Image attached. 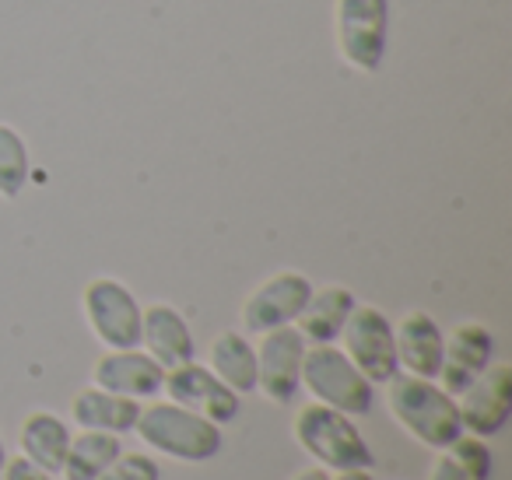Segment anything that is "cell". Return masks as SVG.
Masks as SVG:
<instances>
[{"label":"cell","instance_id":"cell-4","mask_svg":"<svg viewBox=\"0 0 512 480\" xmlns=\"http://www.w3.org/2000/svg\"><path fill=\"white\" fill-rule=\"evenodd\" d=\"M302 386L316 403L341 410L348 417H365L372 410L376 386L355 368V361L334 344H309L302 358Z\"/></svg>","mask_w":512,"mask_h":480},{"label":"cell","instance_id":"cell-6","mask_svg":"<svg viewBox=\"0 0 512 480\" xmlns=\"http://www.w3.org/2000/svg\"><path fill=\"white\" fill-rule=\"evenodd\" d=\"M81 312L88 330L106 351L141 347V302L116 277H92L81 291Z\"/></svg>","mask_w":512,"mask_h":480},{"label":"cell","instance_id":"cell-11","mask_svg":"<svg viewBox=\"0 0 512 480\" xmlns=\"http://www.w3.org/2000/svg\"><path fill=\"white\" fill-rule=\"evenodd\" d=\"M460 421L467 435L488 438L505 428L512 414V365L509 361H491L460 396Z\"/></svg>","mask_w":512,"mask_h":480},{"label":"cell","instance_id":"cell-10","mask_svg":"<svg viewBox=\"0 0 512 480\" xmlns=\"http://www.w3.org/2000/svg\"><path fill=\"white\" fill-rule=\"evenodd\" d=\"M162 393L169 396L172 403H179V407L214 421L218 428L235 421L242 407V396L235 393V389H228L207 365H197V361L169 368L162 379Z\"/></svg>","mask_w":512,"mask_h":480},{"label":"cell","instance_id":"cell-14","mask_svg":"<svg viewBox=\"0 0 512 480\" xmlns=\"http://www.w3.org/2000/svg\"><path fill=\"white\" fill-rule=\"evenodd\" d=\"M141 347L169 372L186 361H197V344L186 316L169 302H151L141 309Z\"/></svg>","mask_w":512,"mask_h":480},{"label":"cell","instance_id":"cell-2","mask_svg":"<svg viewBox=\"0 0 512 480\" xmlns=\"http://www.w3.org/2000/svg\"><path fill=\"white\" fill-rule=\"evenodd\" d=\"M292 435L309 456L330 473L337 470H372L376 456H372L369 442L358 431L355 417L341 414V410L327 407V403H306L295 410Z\"/></svg>","mask_w":512,"mask_h":480},{"label":"cell","instance_id":"cell-27","mask_svg":"<svg viewBox=\"0 0 512 480\" xmlns=\"http://www.w3.org/2000/svg\"><path fill=\"white\" fill-rule=\"evenodd\" d=\"M4 463H8V445H4V435H0V470H4Z\"/></svg>","mask_w":512,"mask_h":480},{"label":"cell","instance_id":"cell-20","mask_svg":"<svg viewBox=\"0 0 512 480\" xmlns=\"http://www.w3.org/2000/svg\"><path fill=\"white\" fill-rule=\"evenodd\" d=\"M432 470L428 480H488L491 477V449L488 438H477L463 431L456 442H449L446 449H435Z\"/></svg>","mask_w":512,"mask_h":480},{"label":"cell","instance_id":"cell-21","mask_svg":"<svg viewBox=\"0 0 512 480\" xmlns=\"http://www.w3.org/2000/svg\"><path fill=\"white\" fill-rule=\"evenodd\" d=\"M123 452L120 435H109V431H85L71 435L64 456V480H95L116 456Z\"/></svg>","mask_w":512,"mask_h":480},{"label":"cell","instance_id":"cell-25","mask_svg":"<svg viewBox=\"0 0 512 480\" xmlns=\"http://www.w3.org/2000/svg\"><path fill=\"white\" fill-rule=\"evenodd\" d=\"M330 477H334V473H330L327 466L316 463V466H306V470H299L292 480H330Z\"/></svg>","mask_w":512,"mask_h":480},{"label":"cell","instance_id":"cell-23","mask_svg":"<svg viewBox=\"0 0 512 480\" xmlns=\"http://www.w3.org/2000/svg\"><path fill=\"white\" fill-rule=\"evenodd\" d=\"M95 480H162V470L148 452H120Z\"/></svg>","mask_w":512,"mask_h":480},{"label":"cell","instance_id":"cell-16","mask_svg":"<svg viewBox=\"0 0 512 480\" xmlns=\"http://www.w3.org/2000/svg\"><path fill=\"white\" fill-rule=\"evenodd\" d=\"M358 305L355 291L344 288V284H323L313 288L306 309L295 319V330L306 337V344H334L341 337L344 323H348L351 309Z\"/></svg>","mask_w":512,"mask_h":480},{"label":"cell","instance_id":"cell-24","mask_svg":"<svg viewBox=\"0 0 512 480\" xmlns=\"http://www.w3.org/2000/svg\"><path fill=\"white\" fill-rule=\"evenodd\" d=\"M0 480H57V473L43 470V466H36L18 452V456H8V463L0 470Z\"/></svg>","mask_w":512,"mask_h":480},{"label":"cell","instance_id":"cell-5","mask_svg":"<svg viewBox=\"0 0 512 480\" xmlns=\"http://www.w3.org/2000/svg\"><path fill=\"white\" fill-rule=\"evenodd\" d=\"M334 39L351 71L376 74L390 39V0H334Z\"/></svg>","mask_w":512,"mask_h":480},{"label":"cell","instance_id":"cell-8","mask_svg":"<svg viewBox=\"0 0 512 480\" xmlns=\"http://www.w3.org/2000/svg\"><path fill=\"white\" fill-rule=\"evenodd\" d=\"M256 347V389L278 407H288L302 389V358H306V337L295 323L274 326L260 333Z\"/></svg>","mask_w":512,"mask_h":480},{"label":"cell","instance_id":"cell-17","mask_svg":"<svg viewBox=\"0 0 512 480\" xmlns=\"http://www.w3.org/2000/svg\"><path fill=\"white\" fill-rule=\"evenodd\" d=\"M137 414H141V400L109 393V389H102V386L78 389L71 400V421L85 431L123 435V431H134Z\"/></svg>","mask_w":512,"mask_h":480},{"label":"cell","instance_id":"cell-1","mask_svg":"<svg viewBox=\"0 0 512 480\" xmlns=\"http://www.w3.org/2000/svg\"><path fill=\"white\" fill-rule=\"evenodd\" d=\"M386 407H390L393 421L428 449H446L463 435L456 396L446 393L435 379L397 372L386 382Z\"/></svg>","mask_w":512,"mask_h":480},{"label":"cell","instance_id":"cell-18","mask_svg":"<svg viewBox=\"0 0 512 480\" xmlns=\"http://www.w3.org/2000/svg\"><path fill=\"white\" fill-rule=\"evenodd\" d=\"M207 368L239 396L256 393V347L249 333L221 330L207 344Z\"/></svg>","mask_w":512,"mask_h":480},{"label":"cell","instance_id":"cell-15","mask_svg":"<svg viewBox=\"0 0 512 480\" xmlns=\"http://www.w3.org/2000/svg\"><path fill=\"white\" fill-rule=\"evenodd\" d=\"M393 340H397V361L407 375L439 379L446 333L435 323V316H428L425 309L404 312L400 323H393Z\"/></svg>","mask_w":512,"mask_h":480},{"label":"cell","instance_id":"cell-7","mask_svg":"<svg viewBox=\"0 0 512 480\" xmlns=\"http://www.w3.org/2000/svg\"><path fill=\"white\" fill-rule=\"evenodd\" d=\"M344 347L341 351L355 361V368L372 382L386 386L400 372L397 361V340H393V319L376 305H355L341 330Z\"/></svg>","mask_w":512,"mask_h":480},{"label":"cell","instance_id":"cell-26","mask_svg":"<svg viewBox=\"0 0 512 480\" xmlns=\"http://www.w3.org/2000/svg\"><path fill=\"white\" fill-rule=\"evenodd\" d=\"M330 480H376V477H372V470H337Z\"/></svg>","mask_w":512,"mask_h":480},{"label":"cell","instance_id":"cell-19","mask_svg":"<svg viewBox=\"0 0 512 480\" xmlns=\"http://www.w3.org/2000/svg\"><path fill=\"white\" fill-rule=\"evenodd\" d=\"M18 445H22L25 459H32V463L50 473H60L64 470L67 445H71V428L53 410H32L22 421V428H18Z\"/></svg>","mask_w":512,"mask_h":480},{"label":"cell","instance_id":"cell-3","mask_svg":"<svg viewBox=\"0 0 512 480\" xmlns=\"http://www.w3.org/2000/svg\"><path fill=\"white\" fill-rule=\"evenodd\" d=\"M134 431L148 449L179 459V463H207V459H214L221 449L218 424L193 414V410L179 407V403H172V400L141 407Z\"/></svg>","mask_w":512,"mask_h":480},{"label":"cell","instance_id":"cell-13","mask_svg":"<svg viewBox=\"0 0 512 480\" xmlns=\"http://www.w3.org/2000/svg\"><path fill=\"white\" fill-rule=\"evenodd\" d=\"M165 368L151 358L148 351H106L92 365V386H102L109 393L130 396V400H151V396L162 393Z\"/></svg>","mask_w":512,"mask_h":480},{"label":"cell","instance_id":"cell-22","mask_svg":"<svg viewBox=\"0 0 512 480\" xmlns=\"http://www.w3.org/2000/svg\"><path fill=\"white\" fill-rule=\"evenodd\" d=\"M29 176H32L29 144L18 134V127L0 123V197L18 200L25 186H29Z\"/></svg>","mask_w":512,"mask_h":480},{"label":"cell","instance_id":"cell-9","mask_svg":"<svg viewBox=\"0 0 512 480\" xmlns=\"http://www.w3.org/2000/svg\"><path fill=\"white\" fill-rule=\"evenodd\" d=\"M309 295H313V281L299 270H278L267 281H260L246 295L239 309L242 333H260L274 330V326H288L299 319V312L306 309Z\"/></svg>","mask_w":512,"mask_h":480},{"label":"cell","instance_id":"cell-12","mask_svg":"<svg viewBox=\"0 0 512 480\" xmlns=\"http://www.w3.org/2000/svg\"><path fill=\"white\" fill-rule=\"evenodd\" d=\"M495 361V337L484 323H460L453 333L446 337V347H442V368H439V386L446 393L460 396L484 368Z\"/></svg>","mask_w":512,"mask_h":480}]
</instances>
